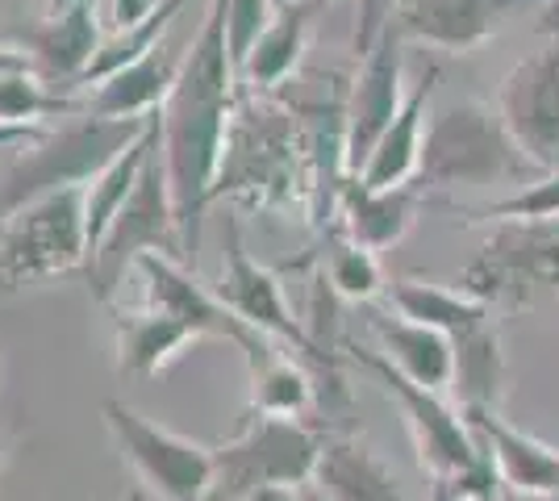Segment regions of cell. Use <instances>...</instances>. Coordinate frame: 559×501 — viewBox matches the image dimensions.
<instances>
[{
    "mask_svg": "<svg viewBox=\"0 0 559 501\" xmlns=\"http://www.w3.org/2000/svg\"><path fill=\"white\" fill-rule=\"evenodd\" d=\"M134 501H139V498H134Z\"/></svg>",
    "mask_w": 559,
    "mask_h": 501,
    "instance_id": "cell-48",
    "label": "cell"
},
{
    "mask_svg": "<svg viewBox=\"0 0 559 501\" xmlns=\"http://www.w3.org/2000/svg\"><path fill=\"white\" fill-rule=\"evenodd\" d=\"M242 501H305V489H288V485H272V489H255Z\"/></svg>",
    "mask_w": 559,
    "mask_h": 501,
    "instance_id": "cell-39",
    "label": "cell"
},
{
    "mask_svg": "<svg viewBox=\"0 0 559 501\" xmlns=\"http://www.w3.org/2000/svg\"><path fill=\"white\" fill-rule=\"evenodd\" d=\"M492 105L518 151L538 171L559 167V43H547L522 63H513Z\"/></svg>",
    "mask_w": 559,
    "mask_h": 501,
    "instance_id": "cell-13",
    "label": "cell"
},
{
    "mask_svg": "<svg viewBox=\"0 0 559 501\" xmlns=\"http://www.w3.org/2000/svg\"><path fill=\"white\" fill-rule=\"evenodd\" d=\"M71 4H75V0H47V4H43V13L55 17V13H63V9H71Z\"/></svg>",
    "mask_w": 559,
    "mask_h": 501,
    "instance_id": "cell-41",
    "label": "cell"
},
{
    "mask_svg": "<svg viewBox=\"0 0 559 501\" xmlns=\"http://www.w3.org/2000/svg\"><path fill=\"white\" fill-rule=\"evenodd\" d=\"M305 501H330V498H322L318 489H309V485H305Z\"/></svg>",
    "mask_w": 559,
    "mask_h": 501,
    "instance_id": "cell-43",
    "label": "cell"
},
{
    "mask_svg": "<svg viewBox=\"0 0 559 501\" xmlns=\"http://www.w3.org/2000/svg\"><path fill=\"white\" fill-rule=\"evenodd\" d=\"M460 288L489 310H547L559 301V217L497 222Z\"/></svg>",
    "mask_w": 559,
    "mask_h": 501,
    "instance_id": "cell-7",
    "label": "cell"
},
{
    "mask_svg": "<svg viewBox=\"0 0 559 501\" xmlns=\"http://www.w3.org/2000/svg\"><path fill=\"white\" fill-rule=\"evenodd\" d=\"M322 272H326L330 288L347 301H372L376 293L384 288V272H380V255L350 242L347 235H330V251L322 260Z\"/></svg>",
    "mask_w": 559,
    "mask_h": 501,
    "instance_id": "cell-31",
    "label": "cell"
},
{
    "mask_svg": "<svg viewBox=\"0 0 559 501\" xmlns=\"http://www.w3.org/2000/svg\"><path fill=\"white\" fill-rule=\"evenodd\" d=\"M464 217L467 222H547V217H559V167L535 176L531 184H522L501 201L464 210Z\"/></svg>",
    "mask_w": 559,
    "mask_h": 501,
    "instance_id": "cell-32",
    "label": "cell"
},
{
    "mask_svg": "<svg viewBox=\"0 0 559 501\" xmlns=\"http://www.w3.org/2000/svg\"><path fill=\"white\" fill-rule=\"evenodd\" d=\"M368 322H372V334L384 347L380 356L389 359L396 372H405L409 381L426 384L435 393L451 389V334L384 310H372Z\"/></svg>",
    "mask_w": 559,
    "mask_h": 501,
    "instance_id": "cell-24",
    "label": "cell"
},
{
    "mask_svg": "<svg viewBox=\"0 0 559 501\" xmlns=\"http://www.w3.org/2000/svg\"><path fill=\"white\" fill-rule=\"evenodd\" d=\"M322 4H334V0H322Z\"/></svg>",
    "mask_w": 559,
    "mask_h": 501,
    "instance_id": "cell-46",
    "label": "cell"
},
{
    "mask_svg": "<svg viewBox=\"0 0 559 501\" xmlns=\"http://www.w3.org/2000/svg\"><path fill=\"white\" fill-rule=\"evenodd\" d=\"M497 501H522V498H518L513 489H506V485H501V493H497Z\"/></svg>",
    "mask_w": 559,
    "mask_h": 501,
    "instance_id": "cell-42",
    "label": "cell"
},
{
    "mask_svg": "<svg viewBox=\"0 0 559 501\" xmlns=\"http://www.w3.org/2000/svg\"><path fill=\"white\" fill-rule=\"evenodd\" d=\"M322 455V434L297 418L251 409L242 430L213 448V477L205 501H242L255 489H305Z\"/></svg>",
    "mask_w": 559,
    "mask_h": 501,
    "instance_id": "cell-8",
    "label": "cell"
},
{
    "mask_svg": "<svg viewBox=\"0 0 559 501\" xmlns=\"http://www.w3.org/2000/svg\"><path fill=\"white\" fill-rule=\"evenodd\" d=\"M164 0H96V13H100V29L105 34H121L130 25L146 22Z\"/></svg>",
    "mask_w": 559,
    "mask_h": 501,
    "instance_id": "cell-35",
    "label": "cell"
},
{
    "mask_svg": "<svg viewBox=\"0 0 559 501\" xmlns=\"http://www.w3.org/2000/svg\"><path fill=\"white\" fill-rule=\"evenodd\" d=\"M159 251L171 260H185V235H180V217H176V201H171V176H167L164 159V134L155 139L146 164L139 171V184L126 196V205L117 210L109 230L100 235L96 251L84 263V276L93 288L96 301L114 306L117 288L126 285V276L134 272L139 255Z\"/></svg>",
    "mask_w": 559,
    "mask_h": 501,
    "instance_id": "cell-6",
    "label": "cell"
},
{
    "mask_svg": "<svg viewBox=\"0 0 559 501\" xmlns=\"http://www.w3.org/2000/svg\"><path fill=\"white\" fill-rule=\"evenodd\" d=\"M430 201V192L421 184H393V189H368L364 180L347 176L338 189V235H347L350 242L368 247V251H389L393 242H401L409 235V226L418 222L421 205Z\"/></svg>",
    "mask_w": 559,
    "mask_h": 501,
    "instance_id": "cell-18",
    "label": "cell"
},
{
    "mask_svg": "<svg viewBox=\"0 0 559 501\" xmlns=\"http://www.w3.org/2000/svg\"><path fill=\"white\" fill-rule=\"evenodd\" d=\"M451 393L460 397V409L501 406V397H506V351H501V331H497L492 313L451 338Z\"/></svg>",
    "mask_w": 559,
    "mask_h": 501,
    "instance_id": "cell-25",
    "label": "cell"
},
{
    "mask_svg": "<svg viewBox=\"0 0 559 501\" xmlns=\"http://www.w3.org/2000/svg\"><path fill=\"white\" fill-rule=\"evenodd\" d=\"M426 501H464V498H460V493H455V489H451L447 480H435V477H430V493H426Z\"/></svg>",
    "mask_w": 559,
    "mask_h": 501,
    "instance_id": "cell-40",
    "label": "cell"
},
{
    "mask_svg": "<svg viewBox=\"0 0 559 501\" xmlns=\"http://www.w3.org/2000/svg\"><path fill=\"white\" fill-rule=\"evenodd\" d=\"M88 263L84 189H59L0 226V285L22 288L50 276H68Z\"/></svg>",
    "mask_w": 559,
    "mask_h": 501,
    "instance_id": "cell-9",
    "label": "cell"
},
{
    "mask_svg": "<svg viewBox=\"0 0 559 501\" xmlns=\"http://www.w3.org/2000/svg\"><path fill=\"white\" fill-rule=\"evenodd\" d=\"M439 75H443V68H426L418 75V84L405 93L396 118L389 121V130L380 134V143L372 146L368 164L359 167L355 180H364L368 189H393V184H409L414 180L421 159V139H426V105H430V93H435Z\"/></svg>",
    "mask_w": 559,
    "mask_h": 501,
    "instance_id": "cell-20",
    "label": "cell"
},
{
    "mask_svg": "<svg viewBox=\"0 0 559 501\" xmlns=\"http://www.w3.org/2000/svg\"><path fill=\"white\" fill-rule=\"evenodd\" d=\"M47 126L43 121H25V126H4L0 121V151H9V146H17V143H29V139H38Z\"/></svg>",
    "mask_w": 559,
    "mask_h": 501,
    "instance_id": "cell-36",
    "label": "cell"
},
{
    "mask_svg": "<svg viewBox=\"0 0 559 501\" xmlns=\"http://www.w3.org/2000/svg\"><path fill=\"white\" fill-rule=\"evenodd\" d=\"M238 68L226 47V0H205V22L188 43L180 75L159 109L164 159L171 176V201L185 235V260L197 267L201 226L213 205V180L222 164V143L238 100Z\"/></svg>",
    "mask_w": 559,
    "mask_h": 501,
    "instance_id": "cell-1",
    "label": "cell"
},
{
    "mask_svg": "<svg viewBox=\"0 0 559 501\" xmlns=\"http://www.w3.org/2000/svg\"><path fill=\"white\" fill-rule=\"evenodd\" d=\"M0 473H4V434H0Z\"/></svg>",
    "mask_w": 559,
    "mask_h": 501,
    "instance_id": "cell-44",
    "label": "cell"
},
{
    "mask_svg": "<svg viewBox=\"0 0 559 501\" xmlns=\"http://www.w3.org/2000/svg\"><path fill=\"white\" fill-rule=\"evenodd\" d=\"M535 176L543 171L518 151L492 100H451L426 126L414 184L426 192H455L526 184Z\"/></svg>",
    "mask_w": 559,
    "mask_h": 501,
    "instance_id": "cell-5",
    "label": "cell"
},
{
    "mask_svg": "<svg viewBox=\"0 0 559 501\" xmlns=\"http://www.w3.org/2000/svg\"><path fill=\"white\" fill-rule=\"evenodd\" d=\"M405 100V43L396 38L389 25L384 38L376 43L364 59H359V75L347 88V109H343V126H347V176H359V167L368 164L372 146L380 134L389 130Z\"/></svg>",
    "mask_w": 559,
    "mask_h": 501,
    "instance_id": "cell-14",
    "label": "cell"
},
{
    "mask_svg": "<svg viewBox=\"0 0 559 501\" xmlns=\"http://www.w3.org/2000/svg\"><path fill=\"white\" fill-rule=\"evenodd\" d=\"M192 0H164L146 22L130 25V29H121V34H100V47H96L93 63H88V72H84V80L80 84H100L105 75L121 72L126 63H134V59H142L151 47H159L167 38V29H171V22L185 13Z\"/></svg>",
    "mask_w": 559,
    "mask_h": 501,
    "instance_id": "cell-28",
    "label": "cell"
},
{
    "mask_svg": "<svg viewBox=\"0 0 559 501\" xmlns=\"http://www.w3.org/2000/svg\"><path fill=\"white\" fill-rule=\"evenodd\" d=\"M134 276H142V285H146V306L176 313L180 322H188V326L197 331V338L234 343V347L247 356V368H251V372L276 356V351H272V338L263 331H255L251 322H242L213 288L201 285L188 263L171 260V255H159V251H146V255H139V263H134Z\"/></svg>",
    "mask_w": 559,
    "mask_h": 501,
    "instance_id": "cell-11",
    "label": "cell"
},
{
    "mask_svg": "<svg viewBox=\"0 0 559 501\" xmlns=\"http://www.w3.org/2000/svg\"><path fill=\"white\" fill-rule=\"evenodd\" d=\"M396 4H401V0H359V9H355V29H350V50H355V59H364V55L384 38V29L393 25Z\"/></svg>",
    "mask_w": 559,
    "mask_h": 501,
    "instance_id": "cell-34",
    "label": "cell"
},
{
    "mask_svg": "<svg viewBox=\"0 0 559 501\" xmlns=\"http://www.w3.org/2000/svg\"><path fill=\"white\" fill-rule=\"evenodd\" d=\"M301 192L309 196V143L297 126V109L276 100V93L238 88L213 201L230 196L247 210L272 214L288 210Z\"/></svg>",
    "mask_w": 559,
    "mask_h": 501,
    "instance_id": "cell-2",
    "label": "cell"
},
{
    "mask_svg": "<svg viewBox=\"0 0 559 501\" xmlns=\"http://www.w3.org/2000/svg\"><path fill=\"white\" fill-rule=\"evenodd\" d=\"M350 356L359 368H368L396 402L405 427H409V439L418 448V464L430 477L447 480L464 501H497L501 477L492 468L489 452L480 448V439L467 427L464 409H451L443 402V393L409 381L405 372H396L389 359L368 351V347H355Z\"/></svg>",
    "mask_w": 559,
    "mask_h": 501,
    "instance_id": "cell-4",
    "label": "cell"
},
{
    "mask_svg": "<svg viewBox=\"0 0 559 501\" xmlns=\"http://www.w3.org/2000/svg\"><path fill=\"white\" fill-rule=\"evenodd\" d=\"M84 114L80 100H71L68 93H55L34 68L0 75V121L4 126H25V121L43 118H75Z\"/></svg>",
    "mask_w": 559,
    "mask_h": 501,
    "instance_id": "cell-29",
    "label": "cell"
},
{
    "mask_svg": "<svg viewBox=\"0 0 559 501\" xmlns=\"http://www.w3.org/2000/svg\"><path fill=\"white\" fill-rule=\"evenodd\" d=\"M180 63H185V50H176L171 43H159L151 47L142 59L126 63L121 72L105 75L100 84H93V93L84 100L88 114H100V118H151L164 109L167 93L180 75Z\"/></svg>",
    "mask_w": 559,
    "mask_h": 501,
    "instance_id": "cell-19",
    "label": "cell"
},
{
    "mask_svg": "<svg viewBox=\"0 0 559 501\" xmlns=\"http://www.w3.org/2000/svg\"><path fill=\"white\" fill-rule=\"evenodd\" d=\"M526 4L531 0H401L393 13V29L401 43L472 55L489 38H497L501 25Z\"/></svg>",
    "mask_w": 559,
    "mask_h": 501,
    "instance_id": "cell-15",
    "label": "cell"
},
{
    "mask_svg": "<svg viewBox=\"0 0 559 501\" xmlns=\"http://www.w3.org/2000/svg\"><path fill=\"white\" fill-rule=\"evenodd\" d=\"M309 489L330 501H409L393 468L359 439H322Z\"/></svg>",
    "mask_w": 559,
    "mask_h": 501,
    "instance_id": "cell-21",
    "label": "cell"
},
{
    "mask_svg": "<svg viewBox=\"0 0 559 501\" xmlns=\"http://www.w3.org/2000/svg\"><path fill=\"white\" fill-rule=\"evenodd\" d=\"M22 68H34V63L25 59V50H17L13 43H4V38H0V75H4V72H22Z\"/></svg>",
    "mask_w": 559,
    "mask_h": 501,
    "instance_id": "cell-38",
    "label": "cell"
},
{
    "mask_svg": "<svg viewBox=\"0 0 559 501\" xmlns=\"http://www.w3.org/2000/svg\"><path fill=\"white\" fill-rule=\"evenodd\" d=\"M389 301H393V310L401 318H414L421 326H435V331L451 334V338L467 331V326H476V322H485L492 313L485 301L467 297L464 288H443L430 285V281H409V276L389 285Z\"/></svg>",
    "mask_w": 559,
    "mask_h": 501,
    "instance_id": "cell-27",
    "label": "cell"
},
{
    "mask_svg": "<svg viewBox=\"0 0 559 501\" xmlns=\"http://www.w3.org/2000/svg\"><path fill=\"white\" fill-rule=\"evenodd\" d=\"M100 418L117 439L121 455L159 498L167 501H205L213 477V448H201L176 430H164L159 422L142 418L139 409L109 397L100 406Z\"/></svg>",
    "mask_w": 559,
    "mask_h": 501,
    "instance_id": "cell-10",
    "label": "cell"
},
{
    "mask_svg": "<svg viewBox=\"0 0 559 501\" xmlns=\"http://www.w3.org/2000/svg\"><path fill=\"white\" fill-rule=\"evenodd\" d=\"M197 343V331L176 313L142 306V310H117V372L121 377H159L167 363L185 356Z\"/></svg>",
    "mask_w": 559,
    "mask_h": 501,
    "instance_id": "cell-23",
    "label": "cell"
},
{
    "mask_svg": "<svg viewBox=\"0 0 559 501\" xmlns=\"http://www.w3.org/2000/svg\"><path fill=\"white\" fill-rule=\"evenodd\" d=\"M272 17H276V0H226V47L238 72Z\"/></svg>",
    "mask_w": 559,
    "mask_h": 501,
    "instance_id": "cell-33",
    "label": "cell"
},
{
    "mask_svg": "<svg viewBox=\"0 0 559 501\" xmlns=\"http://www.w3.org/2000/svg\"><path fill=\"white\" fill-rule=\"evenodd\" d=\"M535 34H543L547 43H559V0H543L538 4Z\"/></svg>",
    "mask_w": 559,
    "mask_h": 501,
    "instance_id": "cell-37",
    "label": "cell"
},
{
    "mask_svg": "<svg viewBox=\"0 0 559 501\" xmlns=\"http://www.w3.org/2000/svg\"><path fill=\"white\" fill-rule=\"evenodd\" d=\"M155 139H159V114H155L151 126L142 130V139H134V143L126 146L117 159H109V164L100 167L93 180L84 184V230H88V255L96 251L100 235L109 230V222L117 217V210L126 205V196H130L134 184H139V171H142V164H146V155H151Z\"/></svg>",
    "mask_w": 559,
    "mask_h": 501,
    "instance_id": "cell-26",
    "label": "cell"
},
{
    "mask_svg": "<svg viewBox=\"0 0 559 501\" xmlns=\"http://www.w3.org/2000/svg\"><path fill=\"white\" fill-rule=\"evenodd\" d=\"M213 293H217L242 322H251V326L263 331L267 338L288 343V347L301 351L318 372H330V377H334V356H326V351L309 338V331L297 322V313L288 310L280 276L272 267H263V263L251 260V251H247V242H242L238 217L226 222V260H222V281L213 285Z\"/></svg>",
    "mask_w": 559,
    "mask_h": 501,
    "instance_id": "cell-12",
    "label": "cell"
},
{
    "mask_svg": "<svg viewBox=\"0 0 559 501\" xmlns=\"http://www.w3.org/2000/svg\"><path fill=\"white\" fill-rule=\"evenodd\" d=\"M467 427L480 439V448L489 452L492 468L506 489L518 498H551L559 489V452L547 448L543 439L518 430L513 422L501 418V409L492 406H467Z\"/></svg>",
    "mask_w": 559,
    "mask_h": 501,
    "instance_id": "cell-17",
    "label": "cell"
},
{
    "mask_svg": "<svg viewBox=\"0 0 559 501\" xmlns=\"http://www.w3.org/2000/svg\"><path fill=\"white\" fill-rule=\"evenodd\" d=\"M100 13L96 0H75L71 9L55 13V17H38L25 22L17 29L4 34V43H13L17 50H25V59L34 63V72L43 75L47 84L59 88H75L88 63H93L96 47H100Z\"/></svg>",
    "mask_w": 559,
    "mask_h": 501,
    "instance_id": "cell-16",
    "label": "cell"
},
{
    "mask_svg": "<svg viewBox=\"0 0 559 501\" xmlns=\"http://www.w3.org/2000/svg\"><path fill=\"white\" fill-rule=\"evenodd\" d=\"M284 4H297V0H276V9H284Z\"/></svg>",
    "mask_w": 559,
    "mask_h": 501,
    "instance_id": "cell-45",
    "label": "cell"
},
{
    "mask_svg": "<svg viewBox=\"0 0 559 501\" xmlns=\"http://www.w3.org/2000/svg\"><path fill=\"white\" fill-rule=\"evenodd\" d=\"M551 498H559V489H556V493H551Z\"/></svg>",
    "mask_w": 559,
    "mask_h": 501,
    "instance_id": "cell-47",
    "label": "cell"
},
{
    "mask_svg": "<svg viewBox=\"0 0 559 501\" xmlns=\"http://www.w3.org/2000/svg\"><path fill=\"white\" fill-rule=\"evenodd\" d=\"M151 118H100L84 109L55 130L47 126L29 143L9 146L13 155L0 167V226L47 192L84 189L109 159H117L134 139H142Z\"/></svg>",
    "mask_w": 559,
    "mask_h": 501,
    "instance_id": "cell-3",
    "label": "cell"
},
{
    "mask_svg": "<svg viewBox=\"0 0 559 501\" xmlns=\"http://www.w3.org/2000/svg\"><path fill=\"white\" fill-rule=\"evenodd\" d=\"M326 4L322 0H297V4H284L276 9L272 25L259 34V43L251 47L247 63H242V88H255V93H280L293 72L301 68L305 50H309V34L313 22Z\"/></svg>",
    "mask_w": 559,
    "mask_h": 501,
    "instance_id": "cell-22",
    "label": "cell"
},
{
    "mask_svg": "<svg viewBox=\"0 0 559 501\" xmlns=\"http://www.w3.org/2000/svg\"><path fill=\"white\" fill-rule=\"evenodd\" d=\"M313 406V377L297 359L272 356L263 368L251 372V409L259 414H280V418H297Z\"/></svg>",
    "mask_w": 559,
    "mask_h": 501,
    "instance_id": "cell-30",
    "label": "cell"
}]
</instances>
